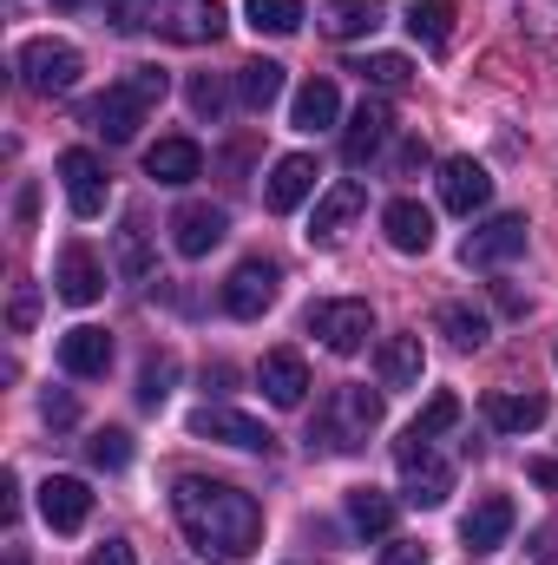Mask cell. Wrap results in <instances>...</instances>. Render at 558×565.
I'll return each mask as SVG.
<instances>
[{
	"instance_id": "8992f818",
	"label": "cell",
	"mask_w": 558,
	"mask_h": 565,
	"mask_svg": "<svg viewBox=\"0 0 558 565\" xmlns=\"http://www.w3.org/2000/svg\"><path fill=\"white\" fill-rule=\"evenodd\" d=\"M60 184H66V204H73V217H106V198H112V178H106V164L86 151V145H73V151H60Z\"/></svg>"
},
{
	"instance_id": "277c9868",
	"label": "cell",
	"mask_w": 558,
	"mask_h": 565,
	"mask_svg": "<svg viewBox=\"0 0 558 565\" xmlns=\"http://www.w3.org/2000/svg\"><path fill=\"white\" fill-rule=\"evenodd\" d=\"M79 73H86V60H79V46H66V40H46V33H40V40L20 46V79H26V93H40V99L73 93Z\"/></svg>"
},
{
	"instance_id": "d6a6232c",
	"label": "cell",
	"mask_w": 558,
	"mask_h": 565,
	"mask_svg": "<svg viewBox=\"0 0 558 565\" xmlns=\"http://www.w3.org/2000/svg\"><path fill=\"white\" fill-rule=\"evenodd\" d=\"M119 270L126 277H151V244H144L139 211H126V224H119Z\"/></svg>"
},
{
	"instance_id": "44dd1931",
	"label": "cell",
	"mask_w": 558,
	"mask_h": 565,
	"mask_svg": "<svg viewBox=\"0 0 558 565\" xmlns=\"http://www.w3.org/2000/svg\"><path fill=\"white\" fill-rule=\"evenodd\" d=\"M382 231H388V244H395L401 257H427V250H433V211L415 204V198H395V204L382 211Z\"/></svg>"
},
{
	"instance_id": "8fae6325",
	"label": "cell",
	"mask_w": 558,
	"mask_h": 565,
	"mask_svg": "<svg viewBox=\"0 0 558 565\" xmlns=\"http://www.w3.org/2000/svg\"><path fill=\"white\" fill-rule=\"evenodd\" d=\"M224 231H230V217L217 204H178L171 211V250L178 257H211L224 244Z\"/></svg>"
},
{
	"instance_id": "8d00e7d4",
	"label": "cell",
	"mask_w": 558,
	"mask_h": 565,
	"mask_svg": "<svg viewBox=\"0 0 558 565\" xmlns=\"http://www.w3.org/2000/svg\"><path fill=\"white\" fill-rule=\"evenodd\" d=\"M519 26H526L546 53H558V0H519Z\"/></svg>"
},
{
	"instance_id": "816d5d0a",
	"label": "cell",
	"mask_w": 558,
	"mask_h": 565,
	"mask_svg": "<svg viewBox=\"0 0 558 565\" xmlns=\"http://www.w3.org/2000/svg\"><path fill=\"white\" fill-rule=\"evenodd\" d=\"M60 7H79V0H60Z\"/></svg>"
},
{
	"instance_id": "7bdbcfd3",
	"label": "cell",
	"mask_w": 558,
	"mask_h": 565,
	"mask_svg": "<svg viewBox=\"0 0 558 565\" xmlns=\"http://www.w3.org/2000/svg\"><path fill=\"white\" fill-rule=\"evenodd\" d=\"M40 415H46L53 427H73V422H79V408H73V395H46V402H40Z\"/></svg>"
},
{
	"instance_id": "b9f144b4",
	"label": "cell",
	"mask_w": 558,
	"mask_h": 565,
	"mask_svg": "<svg viewBox=\"0 0 558 565\" xmlns=\"http://www.w3.org/2000/svg\"><path fill=\"white\" fill-rule=\"evenodd\" d=\"M519 565H558V526L533 533V546H526V559H519Z\"/></svg>"
},
{
	"instance_id": "ba28073f",
	"label": "cell",
	"mask_w": 558,
	"mask_h": 565,
	"mask_svg": "<svg viewBox=\"0 0 558 565\" xmlns=\"http://www.w3.org/2000/svg\"><path fill=\"white\" fill-rule=\"evenodd\" d=\"M151 26L178 46H204V40L224 33V0H158Z\"/></svg>"
},
{
	"instance_id": "f546056e",
	"label": "cell",
	"mask_w": 558,
	"mask_h": 565,
	"mask_svg": "<svg viewBox=\"0 0 558 565\" xmlns=\"http://www.w3.org/2000/svg\"><path fill=\"white\" fill-rule=\"evenodd\" d=\"M408 33H415L427 53H440V46L453 40V7H447V0H415V7H408Z\"/></svg>"
},
{
	"instance_id": "f1b7e54d",
	"label": "cell",
	"mask_w": 558,
	"mask_h": 565,
	"mask_svg": "<svg viewBox=\"0 0 558 565\" xmlns=\"http://www.w3.org/2000/svg\"><path fill=\"white\" fill-rule=\"evenodd\" d=\"M237 99L250 106V113H270L282 99V66L277 60H250V66H237Z\"/></svg>"
},
{
	"instance_id": "5bb4252c",
	"label": "cell",
	"mask_w": 558,
	"mask_h": 565,
	"mask_svg": "<svg viewBox=\"0 0 558 565\" xmlns=\"http://www.w3.org/2000/svg\"><path fill=\"white\" fill-rule=\"evenodd\" d=\"M362 204H368V191L355 184V178H342V184H329L322 198H315V217H309V244H335L355 217H362Z\"/></svg>"
},
{
	"instance_id": "9c48e42d",
	"label": "cell",
	"mask_w": 558,
	"mask_h": 565,
	"mask_svg": "<svg viewBox=\"0 0 558 565\" xmlns=\"http://www.w3.org/2000/svg\"><path fill=\"white\" fill-rule=\"evenodd\" d=\"M191 434H197V440H224V447H244V454H270V440H277V434H270L264 422H250V415H237V408H211V402L191 415Z\"/></svg>"
},
{
	"instance_id": "4316f807",
	"label": "cell",
	"mask_w": 558,
	"mask_h": 565,
	"mask_svg": "<svg viewBox=\"0 0 558 565\" xmlns=\"http://www.w3.org/2000/svg\"><path fill=\"white\" fill-rule=\"evenodd\" d=\"M395 513H401V507H395L382 487H355V493H348V526H355L362 540H388V533H395Z\"/></svg>"
},
{
	"instance_id": "ffe728a7",
	"label": "cell",
	"mask_w": 558,
	"mask_h": 565,
	"mask_svg": "<svg viewBox=\"0 0 558 565\" xmlns=\"http://www.w3.org/2000/svg\"><path fill=\"white\" fill-rule=\"evenodd\" d=\"M60 369H66V375H79V382L106 375V369H112V335H106V329H93V322L66 329V335H60Z\"/></svg>"
},
{
	"instance_id": "4fadbf2b",
	"label": "cell",
	"mask_w": 558,
	"mask_h": 565,
	"mask_svg": "<svg viewBox=\"0 0 558 565\" xmlns=\"http://www.w3.org/2000/svg\"><path fill=\"white\" fill-rule=\"evenodd\" d=\"M40 520H46L53 533H79V526L93 520V487L73 480V473H53V480L40 487Z\"/></svg>"
},
{
	"instance_id": "d590c367",
	"label": "cell",
	"mask_w": 558,
	"mask_h": 565,
	"mask_svg": "<svg viewBox=\"0 0 558 565\" xmlns=\"http://www.w3.org/2000/svg\"><path fill=\"white\" fill-rule=\"evenodd\" d=\"M171 382H178V362H171V355H151V362H144V375H139V408L158 415V408L171 402Z\"/></svg>"
},
{
	"instance_id": "f6af8a7d",
	"label": "cell",
	"mask_w": 558,
	"mask_h": 565,
	"mask_svg": "<svg viewBox=\"0 0 558 565\" xmlns=\"http://www.w3.org/2000/svg\"><path fill=\"white\" fill-rule=\"evenodd\" d=\"M86 565H139V559H132V546H126V540H106V546H99Z\"/></svg>"
},
{
	"instance_id": "7402d4cb",
	"label": "cell",
	"mask_w": 558,
	"mask_h": 565,
	"mask_svg": "<svg viewBox=\"0 0 558 565\" xmlns=\"http://www.w3.org/2000/svg\"><path fill=\"white\" fill-rule=\"evenodd\" d=\"M375 375H382V388H420V375H427L420 335H388V342L375 349Z\"/></svg>"
},
{
	"instance_id": "bcb514c9",
	"label": "cell",
	"mask_w": 558,
	"mask_h": 565,
	"mask_svg": "<svg viewBox=\"0 0 558 565\" xmlns=\"http://www.w3.org/2000/svg\"><path fill=\"white\" fill-rule=\"evenodd\" d=\"M395 171H401V178H408V171H427V145H401V158H395Z\"/></svg>"
},
{
	"instance_id": "74e56055",
	"label": "cell",
	"mask_w": 558,
	"mask_h": 565,
	"mask_svg": "<svg viewBox=\"0 0 558 565\" xmlns=\"http://www.w3.org/2000/svg\"><path fill=\"white\" fill-rule=\"evenodd\" d=\"M453 422H460V395H447V388H440V395H433V402L415 415V427H408V434H420V440H440Z\"/></svg>"
},
{
	"instance_id": "2e32d148",
	"label": "cell",
	"mask_w": 558,
	"mask_h": 565,
	"mask_svg": "<svg viewBox=\"0 0 558 565\" xmlns=\"http://www.w3.org/2000/svg\"><path fill=\"white\" fill-rule=\"evenodd\" d=\"M460 540H466V553H500V546L513 540V500H506V493L473 500V513L460 520Z\"/></svg>"
},
{
	"instance_id": "4dcf8cb0",
	"label": "cell",
	"mask_w": 558,
	"mask_h": 565,
	"mask_svg": "<svg viewBox=\"0 0 558 565\" xmlns=\"http://www.w3.org/2000/svg\"><path fill=\"white\" fill-rule=\"evenodd\" d=\"M440 335H447L453 349H480V342L493 335V322H486L473 302H447V309H440Z\"/></svg>"
},
{
	"instance_id": "ab89813d",
	"label": "cell",
	"mask_w": 558,
	"mask_h": 565,
	"mask_svg": "<svg viewBox=\"0 0 558 565\" xmlns=\"http://www.w3.org/2000/svg\"><path fill=\"white\" fill-rule=\"evenodd\" d=\"M126 86L139 93L144 106H158V99L171 93V79H164V66H132V73H126Z\"/></svg>"
},
{
	"instance_id": "9a60e30c",
	"label": "cell",
	"mask_w": 558,
	"mask_h": 565,
	"mask_svg": "<svg viewBox=\"0 0 558 565\" xmlns=\"http://www.w3.org/2000/svg\"><path fill=\"white\" fill-rule=\"evenodd\" d=\"M519 250H526V217H513V211H506V217H486V224L460 244V257L480 264V270H486V264H513Z\"/></svg>"
},
{
	"instance_id": "f35d334b",
	"label": "cell",
	"mask_w": 558,
	"mask_h": 565,
	"mask_svg": "<svg viewBox=\"0 0 558 565\" xmlns=\"http://www.w3.org/2000/svg\"><path fill=\"white\" fill-rule=\"evenodd\" d=\"M224 106H230V86H224L217 73H197V79H191V113H197V119H217Z\"/></svg>"
},
{
	"instance_id": "52a82bcc",
	"label": "cell",
	"mask_w": 558,
	"mask_h": 565,
	"mask_svg": "<svg viewBox=\"0 0 558 565\" xmlns=\"http://www.w3.org/2000/svg\"><path fill=\"white\" fill-rule=\"evenodd\" d=\"M277 289H282V270L270 264V257H244V264L230 270V282H224V316L257 322V316L277 302Z\"/></svg>"
},
{
	"instance_id": "7a4b0ae2",
	"label": "cell",
	"mask_w": 558,
	"mask_h": 565,
	"mask_svg": "<svg viewBox=\"0 0 558 565\" xmlns=\"http://www.w3.org/2000/svg\"><path fill=\"white\" fill-rule=\"evenodd\" d=\"M375 427H382V395L362 388V382H342V388L322 395L315 427H309V447H322V454H355V447H368Z\"/></svg>"
},
{
	"instance_id": "d4e9b609",
	"label": "cell",
	"mask_w": 558,
	"mask_h": 565,
	"mask_svg": "<svg viewBox=\"0 0 558 565\" xmlns=\"http://www.w3.org/2000/svg\"><path fill=\"white\" fill-rule=\"evenodd\" d=\"M144 178H158V184H191V178H204V151L191 139H158L144 151Z\"/></svg>"
},
{
	"instance_id": "e0dca14e",
	"label": "cell",
	"mask_w": 558,
	"mask_h": 565,
	"mask_svg": "<svg viewBox=\"0 0 558 565\" xmlns=\"http://www.w3.org/2000/svg\"><path fill=\"white\" fill-rule=\"evenodd\" d=\"M144 113H151V106H144L139 93H132V86L119 79V86H106V93L93 99V132H106L112 145H126V139H139Z\"/></svg>"
},
{
	"instance_id": "d6986e66",
	"label": "cell",
	"mask_w": 558,
	"mask_h": 565,
	"mask_svg": "<svg viewBox=\"0 0 558 565\" xmlns=\"http://www.w3.org/2000/svg\"><path fill=\"white\" fill-rule=\"evenodd\" d=\"M257 382H264L270 408H302V402H309V362H302L296 349H270L264 369H257Z\"/></svg>"
},
{
	"instance_id": "c3c4849f",
	"label": "cell",
	"mask_w": 558,
	"mask_h": 565,
	"mask_svg": "<svg viewBox=\"0 0 558 565\" xmlns=\"http://www.w3.org/2000/svg\"><path fill=\"white\" fill-rule=\"evenodd\" d=\"M526 473H533V480H539V487H552V493H558V460H533V467H526Z\"/></svg>"
},
{
	"instance_id": "7dc6e473",
	"label": "cell",
	"mask_w": 558,
	"mask_h": 565,
	"mask_svg": "<svg viewBox=\"0 0 558 565\" xmlns=\"http://www.w3.org/2000/svg\"><path fill=\"white\" fill-rule=\"evenodd\" d=\"M13 513H20V480L0 473V520H13Z\"/></svg>"
},
{
	"instance_id": "7c38bea8",
	"label": "cell",
	"mask_w": 558,
	"mask_h": 565,
	"mask_svg": "<svg viewBox=\"0 0 558 565\" xmlns=\"http://www.w3.org/2000/svg\"><path fill=\"white\" fill-rule=\"evenodd\" d=\"M53 289H60V302L93 309V302L106 296V264H99L86 244H66V250H60V270H53Z\"/></svg>"
},
{
	"instance_id": "cb8c5ba5",
	"label": "cell",
	"mask_w": 558,
	"mask_h": 565,
	"mask_svg": "<svg viewBox=\"0 0 558 565\" xmlns=\"http://www.w3.org/2000/svg\"><path fill=\"white\" fill-rule=\"evenodd\" d=\"M309 191H315V158H302V151H289V158H277V164H270V184H264V204H270V211H296V204H302V198H309Z\"/></svg>"
},
{
	"instance_id": "484cf974",
	"label": "cell",
	"mask_w": 558,
	"mask_h": 565,
	"mask_svg": "<svg viewBox=\"0 0 558 565\" xmlns=\"http://www.w3.org/2000/svg\"><path fill=\"white\" fill-rule=\"evenodd\" d=\"M342 119V93H335V79H309L302 93H296V106H289V126L296 132H329Z\"/></svg>"
},
{
	"instance_id": "681fc988",
	"label": "cell",
	"mask_w": 558,
	"mask_h": 565,
	"mask_svg": "<svg viewBox=\"0 0 558 565\" xmlns=\"http://www.w3.org/2000/svg\"><path fill=\"white\" fill-rule=\"evenodd\" d=\"M493 296H500V309H506V316H519V309H526V296H519V289H513V282H500V289H493Z\"/></svg>"
},
{
	"instance_id": "83f0119b",
	"label": "cell",
	"mask_w": 558,
	"mask_h": 565,
	"mask_svg": "<svg viewBox=\"0 0 558 565\" xmlns=\"http://www.w3.org/2000/svg\"><path fill=\"white\" fill-rule=\"evenodd\" d=\"M388 20V0H335L329 13H322V33L329 40H362V33H375Z\"/></svg>"
},
{
	"instance_id": "603a6c76",
	"label": "cell",
	"mask_w": 558,
	"mask_h": 565,
	"mask_svg": "<svg viewBox=\"0 0 558 565\" xmlns=\"http://www.w3.org/2000/svg\"><path fill=\"white\" fill-rule=\"evenodd\" d=\"M480 408H486L493 434H533V427L546 422V395H519V388H493Z\"/></svg>"
},
{
	"instance_id": "f907efd6",
	"label": "cell",
	"mask_w": 558,
	"mask_h": 565,
	"mask_svg": "<svg viewBox=\"0 0 558 565\" xmlns=\"http://www.w3.org/2000/svg\"><path fill=\"white\" fill-rule=\"evenodd\" d=\"M7 565H26V553H7Z\"/></svg>"
},
{
	"instance_id": "e575fe53",
	"label": "cell",
	"mask_w": 558,
	"mask_h": 565,
	"mask_svg": "<svg viewBox=\"0 0 558 565\" xmlns=\"http://www.w3.org/2000/svg\"><path fill=\"white\" fill-rule=\"evenodd\" d=\"M244 13H250V26H257V33H277V40L302 26V0H250Z\"/></svg>"
},
{
	"instance_id": "5b68a950",
	"label": "cell",
	"mask_w": 558,
	"mask_h": 565,
	"mask_svg": "<svg viewBox=\"0 0 558 565\" xmlns=\"http://www.w3.org/2000/svg\"><path fill=\"white\" fill-rule=\"evenodd\" d=\"M395 467H401L408 507H447V493H453V467L433 454V440L401 434V440H395Z\"/></svg>"
},
{
	"instance_id": "1f68e13d",
	"label": "cell",
	"mask_w": 558,
	"mask_h": 565,
	"mask_svg": "<svg viewBox=\"0 0 558 565\" xmlns=\"http://www.w3.org/2000/svg\"><path fill=\"white\" fill-rule=\"evenodd\" d=\"M355 73H362L368 86H382V93H401V86L415 79V60H408V53H368V60H355Z\"/></svg>"
},
{
	"instance_id": "ee69618b",
	"label": "cell",
	"mask_w": 558,
	"mask_h": 565,
	"mask_svg": "<svg viewBox=\"0 0 558 565\" xmlns=\"http://www.w3.org/2000/svg\"><path fill=\"white\" fill-rule=\"evenodd\" d=\"M382 565H427V546H415V540H395V546L382 553Z\"/></svg>"
},
{
	"instance_id": "ac0fdd59",
	"label": "cell",
	"mask_w": 558,
	"mask_h": 565,
	"mask_svg": "<svg viewBox=\"0 0 558 565\" xmlns=\"http://www.w3.org/2000/svg\"><path fill=\"white\" fill-rule=\"evenodd\" d=\"M388 132H395V113L388 106H375V99H362L355 106V119H348V132H342V158L362 171V164H375L382 158V145H388Z\"/></svg>"
},
{
	"instance_id": "3957f363",
	"label": "cell",
	"mask_w": 558,
	"mask_h": 565,
	"mask_svg": "<svg viewBox=\"0 0 558 565\" xmlns=\"http://www.w3.org/2000/svg\"><path fill=\"white\" fill-rule=\"evenodd\" d=\"M302 329H309L329 355H355V349H368V335H375V309H368L362 296H342V302H309Z\"/></svg>"
},
{
	"instance_id": "60d3db41",
	"label": "cell",
	"mask_w": 558,
	"mask_h": 565,
	"mask_svg": "<svg viewBox=\"0 0 558 565\" xmlns=\"http://www.w3.org/2000/svg\"><path fill=\"white\" fill-rule=\"evenodd\" d=\"M33 316H40V289L26 282V289H13V309H7V322H13V329H33Z\"/></svg>"
},
{
	"instance_id": "6da1fadb",
	"label": "cell",
	"mask_w": 558,
	"mask_h": 565,
	"mask_svg": "<svg viewBox=\"0 0 558 565\" xmlns=\"http://www.w3.org/2000/svg\"><path fill=\"white\" fill-rule=\"evenodd\" d=\"M171 513H178L184 540L217 565H237L264 546V507H257L244 487H230V480L184 473V480L171 487Z\"/></svg>"
},
{
	"instance_id": "836d02e7",
	"label": "cell",
	"mask_w": 558,
	"mask_h": 565,
	"mask_svg": "<svg viewBox=\"0 0 558 565\" xmlns=\"http://www.w3.org/2000/svg\"><path fill=\"white\" fill-rule=\"evenodd\" d=\"M86 460H93L99 473H119V467L132 460V434H126V427H99V434L86 440Z\"/></svg>"
},
{
	"instance_id": "30bf717a",
	"label": "cell",
	"mask_w": 558,
	"mask_h": 565,
	"mask_svg": "<svg viewBox=\"0 0 558 565\" xmlns=\"http://www.w3.org/2000/svg\"><path fill=\"white\" fill-rule=\"evenodd\" d=\"M440 204H447L453 217L486 211V204H493V178H486V164H480V158H447V164H440Z\"/></svg>"
}]
</instances>
